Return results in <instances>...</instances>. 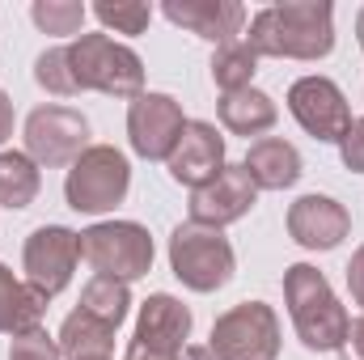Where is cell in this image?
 Listing matches in <instances>:
<instances>
[{"label":"cell","instance_id":"cell-28","mask_svg":"<svg viewBox=\"0 0 364 360\" xmlns=\"http://www.w3.org/2000/svg\"><path fill=\"white\" fill-rule=\"evenodd\" d=\"M339 157L352 174H364V119H352V127L339 140Z\"/></svg>","mask_w":364,"mask_h":360},{"label":"cell","instance_id":"cell-20","mask_svg":"<svg viewBox=\"0 0 364 360\" xmlns=\"http://www.w3.org/2000/svg\"><path fill=\"white\" fill-rule=\"evenodd\" d=\"M60 352L64 360H90V356H110V348H114V327H106V322H97L93 314L85 309H73L68 318H64V327H60Z\"/></svg>","mask_w":364,"mask_h":360},{"label":"cell","instance_id":"cell-29","mask_svg":"<svg viewBox=\"0 0 364 360\" xmlns=\"http://www.w3.org/2000/svg\"><path fill=\"white\" fill-rule=\"evenodd\" d=\"M339 360H364V314L348 327V339L339 348Z\"/></svg>","mask_w":364,"mask_h":360},{"label":"cell","instance_id":"cell-22","mask_svg":"<svg viewBox=\"0 0 364 360\" xmlns=\"http://www.w3.org/2000/svg\"><path fill=\"white\" fill-rule=\"evenodd\" d=\"M77 309H85L93 314L97 322H106V327H123V318H127V309H132V288L123 284V280H110V275H93L90 284L81 288V305Z\"/></svg>","mask_w":364,"mask_h":360},{"label":"cell","instance_id":"cell-2","mask_svg":"<svg viewBox=\"0 0 364 360\" xmlns=\"http://www.w3.org/2000/svg\"><path fill=\"white\" fill-rule=\"evenodd\" d=\"M284 301L305 352H339L352 327L348 305L331 292L326 275L314 263H292L284 271Z\"/></svg>","mask_w":364,"mask_h":360},{"label":"cell","instance_id":"cell-30","mask_svg":"<svg viewBox=\"0 0 364 360\" xmlns=\"http://www.w3.org/2000/svg\"><path fill=\"white\" fill-rule=\"evenodd\" d=\"M348 292H352V301L364 309V246L352 255V263H348Z\"/></svg>","mask_w":364,"mask_h":360},{"label":"cell","instance_id":"cell-25","mask_svg":"<svg viewBox=\"0 0 364 360\" xmlns=\"http://www.w3.org/2000/svg\"><path fill=\"white\" fill-rule=\"evenodd\" d=\"M93 17L114 34H144L153 21V4H144V0H97Z\"/></svg>","mask_w":364,"mask_h":360},{"label":"cell","instance_id":"cell-21","mask_svg":"<svg viewBox=\"0 0 364 360\" xmlns=\"http://www.w3.org/2000/svg\"><path fill=\"white\" fill-rule=\"evenodd\" d=\"M38 186H43V174L26 153L17 149L0 153V208H13V212L30 208L38 199Z\"/></svg>","mask_w":364,"mask_h":360},{"label":"cell","instance_id":"cell-18","mask_svg":"<svg viewBox=\"0 0 364 360\" xmlns=\"http://www.w3.org/2000/svg\"><path fill=\"white\" fill-rule=\"evenodd\" d=\"M216 115H220V123L233 132V136H263V132H272L275 119H279V106H275L272 93L263 90H237V93H225L220 102H216Z\"/></svg>","mask_w":364,"mask_h":360},{"label":"cell","instance_id":"cell-31","mask_svg":"<svg viewBox=\"0 0 364 360\" xmlns=\"http://www.w3.org/2000/svg\"><path fill=\"white\" fill-rule=\"evenodd\" d=\"M13 136V102H9V93L0 90V144Z\"/></svg>","mask_w":364,"mask_h":360},{"label":"cell","instance_id":"cell-19","mask_svg":"<svg viewBox=\"0 0 364 360\" xmlns=\"http://www.w3.org/2000/svg\"><path fill=\"white\" fill-rule=\"evenodd\" d=\"M47 292H38L34 284H21L13 271L0 263V331L9 335H21V331H34L43 327V314H47Z\"/></svg>","mask_w":364,"mask_h":360},{"label":"cell","instance_id":"cell-26","mask_svg":"<svg viewBox=\"0 0 364 360\" xmlns=\"http://www.w3.org/2000/svg\"><path fill=\"white\" fill-rule=\"evenodd\" d=\"M34 81H38L47 93H55V97L81 93L77 81H73V68H68V47H47V51L34 60Z\"/></svg>","mask_w":364,"mask_h":360},{"label":"cell","instance_id":"cell-15","mask_svg":"<svg viewBox=\"0 0 364 360\" xmlns=\"http://www.w3.org/2000/svg\"><path fill=\"white\" fill-rule=\"evenodd\" d=\"M191 327H195V318H191V309L182 305L178 297L153 292V297L140 305L132 344H140V348H149V352L178 356L182 348H186V339H191Z\"/></svg>","mask_w":364,"mask_h":360},{"label":"cell","instance_id":"cell-34","mask_svg":"<svg viewBox=\"0 0 364 360\" xmlns=\"http://www.w3.org/2000/svg\"><path fill=\"white\" fill-rule=\"evenodd\" d=\"M90 360H110V356H90Z\"/></svg>","mask_w":364,"mask_h":360},{"label":"cell","instance_id":"cell-12","mask_svg":"<svg viewBox=\"0 0 364 360\" xmlns=\"http://www.w3.org/2000/svg\"><path fill=\"white\" fill-rule=\"evenodd\" d=\"M255 203H259V186L250 182L246 166H225L208 186L191 191V225L225 229V225L242 221Z\"/></svg>","mask_w":364,"mask_h":360},{"label":"cell","instance_id":"cell-23","mask_svg":"<svg viewBox=\"0 0 364 360\" xmlns=\"http://www.w3.org/2000/svg\"><path fill=\"white\" fill-rule=\"evenodd\" d=\"M255 73H259V55L246 47V38H237L229 47H216V55H212V81H216L220 93L250 90Z\"/></svg>","mask_w":364,"mask_h":360},{"label":"cell","instance_id":"cell-6","mask_svg":"<svg viewBox=\"0 0 364 360\" xmlns=\"http://www.w3.org/2000/svg\"><path fill=\"white\" fill-rule=\"evenodd\" d=\"M170 271L191 292H216L233 280L237 255L220 229H203L186 221L170 233Z\"/></svg>","mask_w":364,"mask_h":360},{"label":"cell","instance_id":"cell-3","mask_svg":"<svg viewBox=\"0 0 364 360\" xmlns=\"http://www.w3.org/2000/svg\"><path fill=\"white\" fill-rule=\"evenodd\" d=\"M68 68L77 90H97L123 102H136L144 93V60L110 34H81L77 43H68Z\"/></svg>","mask_w":364,"mask_h":360},{"label":"cell","instance_id":"cell-1","mask_svg":"<svg viewBox=\"0 0 364 360\" xmlns=\"http://www.w3.org/2000/svg\"><path fill=\"white\" fill-rule=\"evenodd\" d=\"M246 47L263 60H326L335 51V9L326 0H284L250 17Z\"/></svg>","mask_w":364,"mask_h":360},{"label":"cell","instance_id":"cell-32","mask_svg":"<svg viewBox=\"0 0 364 360\" xmlns=\"http://www.w3.org/2000/svg\"><path fill=\"white\" fill-rule=\"evenodd\" d=\"M178 360H216V356H212L208 344H186V348L178 352Z\"/></svg>","mask_w":364,"mask_h":360},{"label":"cell","instance_id":"cell-8","mask_svg":"<svg viewBox=\"0 0 364 360\" xmlns=\"http://www.w3.org/2000/svg\"><path fill=\"white\" fill-rule=\"evenodd\" d=\"M90 149V119L68 106H34L26 115V157L38 170L73 166Z\"/></svg>","mask_w":364,"mask_h":360},{"label":"cell","instance_id":"cell-17","mask_svg":"<svg viewBox=\"0 0 364 360\" xmlns=\"http://www.w3.org/2000/svg\"><path fill=\"white\" fill-rule=\"evenodd\" d=\"M242 166H246V174H250V182H255L259 191H288V186H296V179L305 174L296 144H288V140H279V136L255 140Z\"/></svg>","mask_w":364,"mask_h":360},{"label":"cell","instance_id":"cell-9","mask_svg":"<svg viewBox=\"0 0 364 360\" xmlns=\"http://www.w3.org/2000/svg\"><path fill=\"white\" fill-rule=\"evenodd\" d=\"M288 115L322 144H339L352 127V106L331 77H301L288 90Z\"/></svg>","mask_w":364,"mask_h":360},{"label":"cell","instance_id":"cell-33","mask_svg":"<svg viewBox=\"0 0 364 360\" xmlns=\"http://www.w3.org/2000/svg\"><path fill=\"white\" fill-rule=\"evenodd\" d=\"M356 38H360V51H364V9L356 13Z\"/></svg>","mask_w":364,"mask_h":360},{"label":"cell","instance_id":"cell-16","mask_svg":"<svg viewBox=\"0 0 364 360\" xmlns=\"http://www.w3.org/2000/svg\"><path fill=\"white\" fill-rule=\"evenodd\" d=\"M161 13L174 26L208 38V43H216V47L237 43V34L246 26V9L237 0H166Z\"/></svg>","mask_w":364,"mask_h":360},{"label":"cell","instance_id":"cell-5","mask_svg":"<svg viewBox=\"0 0 364 360\" xmlns=\"http://www.w3.org/2000/svg\"><path fill=\"white\" fill-rule=\"evenodd\" d=\"M77 242H81V259L93 268V275L132 284L153 271V233L140 221H102V225H90L85 233H77Z\"/></svg>","mask_w":364,"mask_h":360},{"label":"cell","instance_id":"cell-11","mask_svg":"<svg viewBox=\"0 0 364 360\" xmlns=\"http://www.w3.org/2000/svg\"><path fill=\"white\" fill-rule=\"evenodd\" d=\"M182 127V106L170 93H140L127 106V140L144 162H166L178 144Z\"/></svg>","mask_w":364,"mask_h":360},{"label":"cell","instance_id":"cell-24","mask_svg":"<svg viewBox=\"0 0 364 360\" xmlns=\"http://www.w3.org/2000/svg\"><path fill=\"white\" fill-rule=\"evenodd\" d=\"M30 17H34V26L43 34H81L90 9L81 0H34Z\"/></svg>","mask_w":364,"mask_h":360},{"label":"cell","instance_id":"cell-27","mask_svg":"<svg viewBox=\"0 0 364 360\" xmlns=\"http://www.w3.org/2000/svg\"><path fill=\"white\" fill-rule=\"evenodd\" d=\"M9 360H64V352H60V339L47 335V327H34V331L13 335Z\"/></svg>","mask_w":364,"mask_h":360},{"label":"cell","instance_id":"cell-7","mask_svg":"<svg viewBox=\"0 0 364 360\" xmlns=\"http://www.w3.org/2000/svg\"><path fill=\"white\" fill-rule=\"evenodd\" d=\"M216 360H275L284 339H279V318L263 301H242L229 314L212 322L208 339Z\"/></svg>","mask_w":364,"mask_h":360},{"label":"cell","instance_id":"cell-10","mask_svg":"<svg viewBox=\"0 0 364 360\" xmlns=\"http://www.w3.org/2000/svg\"><path fill=\"white\" fill-rule=\"evenodd\" d=\"M81 259V242L73 229L64 225H43L26 238V250H21V268H26V284H34L38 292L55 297L73 284V271Z\"/></svg>","mask_w":364,"mask_h":360},{"label":"cell","instance_id":"cell-14","mask_svg":"<svg viewBox=\"0 0 364 360\" xmlns=\"http://www.w3.org/2000/svg\"><path fill=\"white\" fill-rule=\"evenodd\" d=\"M352 233V212L331 195H301L288 208V238L305 250H335Z\"/></svg>","mask_w":364,"mask_h":360},{"label":"cell","instance_id":"cell-13","mask_svg":"<svg viewBox=\"0 0 364 360\" xmlns=\"http://www.w3.org/2000/svg\"><path fill=\"white\" fill-rule=\"evenodd\" d=\"M225 166H229L225 162V136L212 123H203V119H186L174 153L166 157L170 179L191 186V191H199V186H208V182L216 179Z\"/></svg>","mask_w":364,"mask_h":360},{"label":"cell","instance_id":"cell-4","mask_svg":"<svg viewBox=\"0 0 364 360\" xmlns=\"http://www.w3.org/2000/svg\"><path fill=\"white\" fill-rule=\"evenodd\" d=\"M132 191V162L114 149V144H90L73 166H68V179H64V199L73 212H110L127 199Z\"/></svg>","mask_w":364,"mask_h":360}]
</instances>
